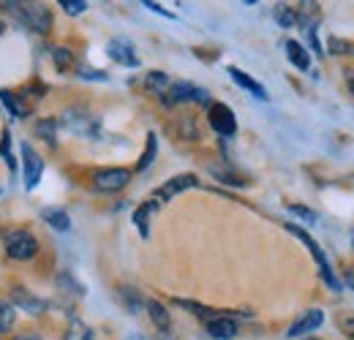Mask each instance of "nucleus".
I'll use <instances>...</instances> for the list:
<instances>
[{"label": "nucleus", "instance_id": "nucleus-13", "mask_svg": "<svg viewBox=\"0 0 354 340\" xmlns=\"http://www.w3.org/2000/svg\"><path fill=\"white\" fill-rule=\"evenodd\" d=\"M205 324H207V335L216 340H232L237 335V321L229 313H218Z\"/></svg>", "mask_w": 354, "mask_h": 340}, {"label": "nucleus", "instance_id": "nucleus-4", "mask_svg": "<svg viewBox=\"0 0 354 340\" xmlns=\"http://www.w3.org/2000/svg\"><path fill=\"white\" fill-rule=\"evenodd\" d=\"M3 245H6V254L11 258H17V261H28V258H33L39 254V240L30 232H22V229L8 232L3 237Z\"/></svg>", "mask_w": 354, "mask_h": 340}, {"label": "nucleus", "instance_id": "nucleus-6", "mask_svg": "<svg viewBox=\"0 0 354 340\" xmlns=\"http://www.w3.org/2000/svg\"><path fill=\"white\" fill-rule=\"evenodd\" d=\"M131 182V171L123 167H106L93 174V188L98 193H120Z\"/></svg>", "mask_w": 354, "mask_h": 340}, {"label": "nucleus", "instance_id": "nucleus-20", "mask_svg": "<svg viewBox=\"0 0 354 340\" xmlns=\"http://www.w3.org/2000/svg\"><path fill=\"white\" fill-rule=\"evenodd\" d=\"M41 218H44L46 226H52L55 232H68L71 229V218H68V213L63 207H46Z\"/></svg>", "mask_w": 354, "mask_h": 340}, {"label": "nucleus", "instance_id": "nucleus-34", "mask_svg": "<svg viewBox=\"0 0 354 340\" xmlns=\"http://www.w3.org/2000/svg\"><path fill=\"white\" fill-rule=\"evenodd\" d=\"M289 213L303 218V220H308V223H316V220H319V215L313 213V210H308V207H303V205H289Z\"/></svg>", "mask_w": 354, "mask_h": 340}, {"label": "nucleus", "instance_id": "nucleus-12", "mask_svg": "<svg viewBox=\"0 0 354 340\" xmlns=\"http://www.w3.org/2000/svg\"><path fill=\"white\" fill-rule=\"evenodd\" d=\"M17 310H25V313H30V316H41L46 310V302L41 297H36V294H30L28 289H22V286H14L11 289V299H8Z\"/></svg>", "mask_w": 354, "mask_h": 340}, {"label": "nucleus", "instance_id": "nucleus-36", "mask_svg": "<svg viewBox=\"0 0 354 340\" xmlns=\"http://www.w3.org/2000/svg\"><path fill=\"white\" fill-rule=\"evenodd\" d=\"M77 74H80L82 79H101V82L106 79V74H104V71H95V68H82V71H77Z\"/></svg>", "mask_w": 354, "mask_h": 340}, {"label": "nucleus", "instance_id": "nucleus-37", "mask_svg": "<svg viewBox=\"0 0 354 340\" xmlns=\"http://www.w3.org/2000/svg\"><path fill=\"white\" fill-rule=\"evenodd\" d=\"M344 82H346L349 93L354 95V68H352V66H346V68H344Z\"/></svg>", "mask_w": 354, "mask_h": 340}, {"label": "nucleus", "instance_id": "nucleus-33", "mask_svg": "<svg viewBox=\"0 0 354 340\" xmlns=\"http://www.w3.org/2000/svg\"><path fill=\"white\" fill-rule=\"evenodd\" d=\"M8 142H11V136L8 133H3V142H0V155H3V161H6V167L14 171L17 167V161H14V155H11V150H8Z\"/></svg>", "mask_w": 354, "mask_h": 340}, {"label": "nucleus", "instance_id": "nucleus-26", "mask_svg": "<svg viewBox=\"0 0 354 340\" xmlns=\"http://www.w3.org/2000/svg\"><path fill=\"white\" fill-rule=\"evenodd\" d=\"M175 131L180 139H188V142L199 139V128H196V120L191 115H180V120L175 123Z\"/></svg>", "mask_w": 354, "mask_h": 340}, {"label": "nucleus", "instance_id": "nucleus-40", "mask_svg": "<svg viewBox=\"0 0 354 340\" xmlns=\"http://www.w3.org/2000/svg\"><path fill=\"white\" fill-rule=\"evenodd\" d=\"M14 340H41V335H36V332H25V335H19V338Z\"/></svg>", "mask_w": 354, "mask_h": 340}, {"label": "nucleus", "instance_id": "nucleus-19", "mask_svg": "<svg viewBox=\"0 0 354 340\" xmlns=\"http://www.w3.org/2000/svg\"><path fill=\"white\" fill-rule=\"evenodd\" d=\"M142 85H145L147 93H153L156 98H161V95L169 90L172 79H169L164 71H147V74H145V79H142Z\"/></svg>", "mask_w": 354, "mask_h": 340}, {"label": "nucleus", "instance_id": "nucleus-39", "mask_svg": "<svg viewBox=\"0 0 354 340\" xmlns=\"http://www.w3.org/2000/svg\"><path fill=\"white\" fill-rule=\"evenodd\" d=\"M344 283L354 292V267H346V270H344Z\"/></svg>", "mask_w": 354, "mask_h": 340}, {"label": "nucleus", "instance_id": "nucleus-18", "mask_svg": "<svg viewBox=\"0 0 354 340\" xmlns=\"http://www.w3.org/2000/svg\"><path fill=\"white\" fill-rule=\"evenodd\" d=\"M118 299H120V305H123L131 316L142 313V310H145V302H147V299L142 297V292L133 289V286H120V289H118Z\"/></svg>", "mask_w": 354, "mask_h": 340}, {"label": "nucleus", "instance_id": "nucleus-10", "mask_svg": "<svg viewBox=\"0 0 354 340\" xmlns=\"http://www.w3.org/2000/svg\"><path fill=\"white\" fill-rule=\"evenodd\" d=\"M322 324H324V310H319V308L303 310V316L289 327L286 338H303V335H308V332H316Z\"/></svg>", "mask_w": 354, "mask_h": 340}, {"label": "nucleus", "instance_id": "nucleus-27", "mask_svg": "<svg viewBox=\"0 0 354 340\" xmlns=\"http://www.w3.org/2000/svg\"><path fill=\"white\" fill-rule=\"evenodd\" d=\"M52 63L57 66V71H71L77 60L68 46H52Z\"/></svg>", "mask_w": 354, "mask_h": 340}, {"label": "nucleus", "instance_id": "nucleus-43", "mask_svg": "<svg viewBox=\"0 0 354 340\" xmlns=\"http://www.w3.org/2000/svg\"><path fill=\"white\" fill-rule=\"evenodd\" d=\"M352 251H354V229H352Z\"/></svg>", "mask_w": 354, "mask_h": 340}, {"label": "nucleus", "instance_id": "nucleus-11", "mask_svg": "<svg viewBox=\"0 0 354 340\" xmlns=\"http://www.w3.org/2000/svg\"><path fill=\"white\" fill-rule=\"evenodd\" d=\"M106 55L115 60V63H120V66H126V68H139V57H136V52H133V44L129 39H112V41L106 44Z\"/></svg>", "mask_w": 354, "mask_h": 340}, {"label": "nucleus", "instance_id": "nucleus-24", "mask_svg": "<svg viewBox=\"0 0 354 340\" xmlns=\"http://www.w3.org/2000/svg\"><path fill=\"white\" fill-rule=\"evenodd\" d=\"M17 324V308L8 299H0V335H8Z\"/></svg>", "mask_w": 354, "mask_h": 340}, {"label": "nucleus", "instance_id": "nucleus-2", "mask_svg": "<svg viewBox=\"0 0 354 340\" xmlns=\"http://www.w3.org/2000/svg\"><path fill=\"white\" fill-rule=\"evenodd\" d=\"M286 229H289V232H292L297 240H303V245H306V248L310 251L313 261H316V267H319V275H322V281H324V283H327L333 292H344V283H341V281H338V275L333 272V267H330V258L324 256L322 245H319V243L310 237V234L306 232V229H303V226H297V223H286Z\"/></svg>", "mask_w": 354, "mask_h": 340}, {"label": "nucleus", "instance_id": "nucleus-9", "mask_svg": "<svg viewBox=\"0 0 354 340\" xmlns=\"http://www.w3.org/2000/svg\"><path fill=\"white\" fill-rule=\"evenodd\" d=\"M22 167H25V188L33 191V188L41 182L44 161H41V155H39L28 142H22Z\"/></svg>", "mask_w": 354, "mask_h": 340}, {"label": "nucleus", "instance_id": "nucleus-15", "mask_svg": "<svg viewBox=\"0 0 354 340\" xmlns=\"http://www.w3.org/2000/svg\"><path fill=\"white\" fill-rule=\"evenodd\" d=\"M145 310H147L150 321H153L161 332H169V327H172V313L167 310L164 302H158V299H147V302H145Z\"/></svg>", "mask_w": 354, "mask_h": 340}, {"label": "nucleus", "instance_id": "nucleus-22", "mask_svg": "<svg viewBox=\"0 0 354 340\" xmlns=\"http://www.w3.org/2000/svg\"><path fill=\"white\" fill-rule=\"evenodd\" d=\"M93 338H95L93 327L85 324L82 319H71L68 327H66V332H63V340H93Z\"/></svg>", "mask_w": 354, "mask_h": 340}, {"label": "nucleus", "instance_id": "nucleus-30", "mask_svg": "<svg viewBox=\"0 0 354 340\" xmlns=\"http://www.w3.org/2000/svg\"><path fill=\"white\" fill-rule=\"evenodd\" d=\"M327 49H330V55H338V57H354V41H344L338 36L327 39Z\"/></svg>", "mask_w": 354, "mask_h": 340}, {"label": "nucleus", "instance_id": "nucleus-1", "mask_svg": "<svg viewBox=\"0 0 354 340\" xmlns=\"http://www.w3.org/2000/svg\"><path fill=\"white\" fill-rule=\"evenodd\" d=\"M0 11H8L14 19H19L33 33H49L52 30V11L44 3H22V0H6L0 3Z\"/></svg>", "mask_w": 354, "mask_h": 340}, {"label": "nucleus", "instance_id": "nucleus-28", "mask_svg": "<svg viewBox=\"0 0 354 340\" xmlns=\"http://www.w3.org/2000/svg\"><path fill=\"white\" fill-rule=\"evenodd\" d=\"M0 101L6 104V109L17 117V120H22V117H28V106L19 101V95L17 93H6V90H0Z\"/></svg>", "mask_w": 354, "mask_h": 340}, {"label": "nucleus", "instance_id": "nucleus-31", "mask_svg": "<svg viewBox=\"0 0 354 340\" xmlns=\"http://www.w3.org/2000/svg\"><path fill=\"white\" fill-rule=\"evenodd\" d=\"M36 133L44 139L46 144L57 147V123H55V120H39V123H36Z\"/></svg>", "mask_w": 354, "mask_h": 340}, {"label": "nucleus", "instance_id": "nucleus-29", "mask_svg": "<svg viewBox=\"0 0 354 340\" xmlns=\"http://www.w3.org/2000/svg\"><path fill=\"white\" fill-rule=\"evenodd\" d=\"M177 308H185L188 313H194V316H199L202 321H210L213 316H218L216 310H210V308H205V305H199V302H194V299H172Z\"/></svg>", "mask_w": 354, "mask_h": 340}, {"label": "nucleus", "instance_id": "nucleus-14", "mask_svg": "<svg viewBox=\"0 0 354 340\" xmlns=\"http://www.w3.org/2000/svg\"><path fill=\"white\" fill-rule=\"evenodd\" d=\"M283 49H286L289 63H292L297 71H310V52L306 49V44L289 39V41H283Z\"/></svg>", "mask_w": 354, "mask_h": 340}, {"label": "nucleus", "instance_id": "nucleus-42", "mask_svg": "<svg viewBox=\"0 0 354 340\" xmlns=\"http://www.w3.org/2000/svg\"><path fill=\"white\" fill-rule=\"evenodd\" d=\"M126 340H147V338H145L142 332H131V335H129V338H126Z\"/></svg>", "mask_w": 354, "mask_h": 340}, {"label": "nucleus", "instance_id": "nucleus-5", "mask_svg": "<svg viewBox=\"0 0 354 340\" xmlns=\"http://www.w3.org/2000/svg\"><path fill=\"white\" fill-rule=\"evenodd\" d=\"M60 123H63L66 131H71V133H77V136H90V139L98 136V120L90 115L88 109H82V106L66 109L63 117H60Z\"/></svg>", "mask_w": 354, "mask_h": 340}, {"label": "nucleus", "instance_id": "nucleus-8", "mask_svg": "<svg viewBox=\"0 0 354 340\" xmlns=\"http://www.w3.org/2000/svg\"><path fill=\"white\" fill-rule=\"evenodd\" d=\"M188 188H199V177L194 174V171H185V174H175L172 180H167L164 185H158L156 191H153V202H158V205H164V202H172L177 193H183V191H188Z\"/></svg>", "mask_w": 354, "mask_h": 340}, {"label": "nucleus", "instance_id": "nucleus-45", "mask_svg": "<svg viewBox=\"0 0 354 340\" xmlns=\"http://www.w3.org/2000/svg\"><path fill=\"white\" fill-rule=\"evenodd\" d=\"M300 340H319V338H300Z\"/></svg>", "mask_w": 354, "mask_h": 340}, {"label": "nucleus", "instance_id": "nucleus-32", "mask_svg": "<svg viewBox=\"0 0 354 340\" xmlns=\"http://www.w3.org/2000/svg\"><path fill=\"white\" fill-rule=\"evenodd\" d=\"M68 17H80V14H85L88 11V0H60L57 3Z\"/></svg>", "mask_w": 354, "mask_h": 340}, {"label": "nucleus", "instance_id": "nucleus-7", "mask_svg": "<svg viewBox=\"0 0 354 340\" xmlns=\"http://www.w3.org/2000/svg\"><path fill=\"white\" fill-rule=\"evenodd\" d=\"M207 123L210 128L223 136V139H232L234 133H237V117H234V112H232V106H226L221 101H213L210 106H207Z\"/></svg>", "mask_w": 354, "mask_h": 340}, {"label": "nucleus", "instance_id": "nucleus-44", "mask_svg": "<svg viewBox=\"0 0 354 340\" xmlns=\"http://www.w3.org/2000/svg\"><path fill=\"white\" fill-rule=\"evenodd\" d=\"M3 30H6V25H3V22H0V33H3Z\"/></svg>", "mask_w": 354, "mask_h": 340}, {"label": "nucleus", "instance_id": "nucleus-3", "mask_svg": "<svg viewBox=\"0 0 354 340\" xmlns=\"http://www.w3.org/2000/svg\"><path fill=\"white\" fill-rule=\"evenodd\" d=\"M161 104L164 106H177V104H202V106H210L213 98L205 87L194 85V82H172L169 90L161 95Z\"/></svg>", "mask_w": 354, "mask_h": 340}, {"label": "nucleus", "instance_id": "nucleus-16", "mask_svg": "<svg viewBox=\"0 0 354 340\" xmlns=\"http://www.w3.org/2000/svg\"><path fill=\"white\" fill-rule=\"evenodd\" d=\"M229 77H232L237 85L243 87V90H248L251 95H257L259 101H267V98H270V95H267V90H265V85H262V82H257L254 77H248L245 71H240L237 66H232V68H229Z\"/></svg>", "mask_w": 354, "mask_h": 340}, {"label": "nucleus", "instance_id": "nucleus-41", "mask_svg": "<svg viewBox=\"0 0 354 340\" xmlns=\"http://www.w3.org/2000/svg\"><path fill=\"white\" fill-rule=\"evenodd\" d=\"M153 340H175V338H172V332H158Z\"/></svg>", "mask_w": 354, "mask_h": 340}, {"label": "nucleus", "instance_id": "nucleus-25", "mask_svg": "<svg viewBox=\"0 0 354 340\" xmlns=\"http://www.w3.org/2000/svg\"><path fill=\"white\" fill-rule=\"evenodd\" d=\"M210 174H213L218 182H223V185H234V188H245V185H248V180L237 177L232 169H223L218 164H210Z\"/></svg>", "mask_w": 354, "mask_h": 340}, {"label": "nucleus", "instance_id": "nucleus-38", "mask_svg": "<svg viewBox=\"0 0 354 340\" xmlns=\"http://www.w3.org/2000/svg\"><path fill=\"white\" fill-rule=\"evenodd\" d=\"M142 6H147V8H150V11H156V14H161V17H169V19H172V11H164V8H161V6H158V3H150V0H145V3H142Z\"/></svg>", "mask_w": 354, "mask_h": 340}, {"label": "nucleus", "instance_id": "nucleus-35", "mask_svg": "<svg viewBox=\"0 0 354 340\" xmlns=\"http://www.w3.org/2000/svg\"><path fill=\"white\" fill-rule=\"evenodd\" d=\"M338 327L344 335H349L354 340V313H346V316H338Z\"/></svg>", "mask_w": 354, "mask_h": 340}, {"label": "nucleus", "instance_id": "nucleus-23", "mask_svg": "<svg viewBox=\"0 0 354 340\" xmlns=\"http://www.w3.org/2000/svg\"><path fill=\"white\" fill-rule=\"evenodd\" d=\"M156 155H158V136L150 131V133H147V147H145V153H142V158H139V164H136V171L150 169L153 161H156Z\"/></svg>", "mask_w": 354, "mask_h": 340}, {"label": "nucleus", "instance_id": "nucleus-21", "mask_svg": "<svg viewBox=\"0 0 354 340\" xmlns=\"http://www.w3.org/2000/svg\"><path fill=\"white\" fill-rule=\"evenodd\" d=\"M272 17H275V22H278L283 30H292V28L297 25V8L289 6V3H278V6L272 8Z\"/></svg>", "mask_w": 354, "mask_h": 340}, {"label": "nucleus", "instance_id": "nucleus-17", "mask_svg": "<svg viewBox=\"0 0 354 340\" xmlns=\"http://www.w3.org/2000/svg\"><path fill=\"white\" fill-rule=\"evenodd\" d=\"M161 205L158 202H153V199H147V202H142L136 210H133V226L139 229V234L147 240L150 237V215L156 213Z\"/></svg>", "mask_w": 354, "mask_h": 340}]
</instances>
